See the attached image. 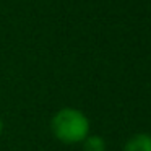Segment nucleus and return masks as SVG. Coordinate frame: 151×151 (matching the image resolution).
<instances>
[{
  "label": "nucleus",
  "mask_w": 151,
  "mask_h": 151,
  "mask_svg": "<svg viewBox=\"0 0 151 151\" xmlns=\"http://www.w3.org/2000/svg\"><path fill=\"white\" fill-rule=\"evenodd\" d=\"M2 132H4V120L0 119V135H2Z\"/></svg>",
  "instance_id": "nucleus-4"
},
{
  "label": "nucleus",
  "mask_w": 151,
  "mask_h": 151,
  "mask_svg": "<svg viewBox=\"0 0 151 151\" xmlns=\"http://www.w3.org/2000/svg\"><path fill=\"white\" fill-rule=\"evenodd\" d=\"M83 150L85 151H106V141L99 135H88L83 140Z\"/></svg>",
  "instance_id": "nucleus-3"
},
{
  "label": "nucleus",
  "mask_w": 151,
  "mask_h": 151,
  "mask_svg": "<svg viewBox=\"0 0 151 151\" xmlns=\"http://www.w3.org/2000/svg\"><path fill=\"white\" fill-rule=\"evenodd\" d=\"M124 151H151V135L137 133L125 143Z\"/></svg>",
  "instance_id": "nucleus-2"
},
{
  "label": "nucleus",
  "mask_w": 151,
  "mask_h": 151,
  "mask_svg": "<svg viewBox=\"0 0 151 151\" xmlns=\"http://www.w3.org/2000/svg\"><path fill=\"white\" fill-rule=\"evenodd\" d=\"M52 135L67 145L81 143L89 135V120L75 107H63L50 120Z\"/></svg>",
  "instance_id": "nucleus-1"
}]
</instances>
